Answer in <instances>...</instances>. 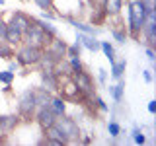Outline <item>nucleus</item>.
<instances>
[{
	"label": "nucleus",
	"instance_id": "obj_16",
	"mask_svg": "<svg viewBox=\"0 0 156 146\" xmlns=\"http://www.w3.org/2000/svg\"><path fill=\"white\" fill-rule=\"evenodd\" d=\"M53 72L58 76V78H62V76H72V68L70 64H68V58H58V61L55 62V66H53Z\"/></svg>",
	"mask_w": 156,
	"mask_h": 146
},
{
	"label": "nucleus",
	"instance_id": "obj_19",
	"mask_svg": "<svg viewBox=\"0 0 156 146\" xmlns=\"http://www.w3.org/2000/svg\"><path fill=\"white\" fill-rule=\"evenodd\" d=\"M22 37H23V33L22 31H18L16 27H12V26H8V31H6V43H10L14 49H16L18 45H22Z\"/></svg>",
	"mask_w": 156,
	"mask_h": 146
},
{
	"label": "nucleus",
	"instance_id": "obj_42",
	"mask_svg": "<svg viewBox=\"0 0 156 146\" xmlns=\"http://www.w3.org/2000/svg\"><path fill=\"white\" fill-rule=\"evenodd\" d=\"M23 2H31V0H23Z\"/></svg>",
	"mask_w": 156,
	"mask_h": 146
},
{
	"label": "nucleus",
	"instance_id": "obj_5",
	"mask_svg": "<svg viewBox=\"0 0 156 146\" xmlns=\"http://www.w3.org/2000/svg\"><path fill=\"white\" fill-rule=\"evenodd\" d=\"M55 125L58 127V130L65 134V138H66L68 144H78V138H80L82 130H80V127H78V123L72 119V117H68V115L65 113V115L57 117Z\"/></svg>",
	"mask_w": 156,
	"mask_h": 146
},
{
	"label": "nucleus",
	"instance_id": "obj_28",
	"mask_svg": "<svg viewBox=\"0 0 156 146\" xmlns=\"http://www.w3.org/2000/svg\"><path fill=\"white\" fill-rule=\"evenodd\" d=\"M35 6L41 10V12H47V10H55V0H31Z\"/></svg>",
	"mask_w": 156,
	"mask_h": 146
},
{
	"label": "nucleus",
	"instance_id": "obj_33",
	"mask_svg": "<svg viewBox=\"0 0 156 146\" xmlns=\"http://www.w3.org/2000/svg\"><path fill=\"white\" fill-rule=\"evenodd\" d=\"M68 64H70L72 72H78V70H82V68H84V64H82V61H80V57H70V58H68Z\"/></svg>",
	"mask_w": 156,
	"mask_h": 146
},
{
	"label": "nucleus",
	"instance_id": "obj_38",
	"mask_svg": "<svg viewBox=\"0 0 156 146\" xmlns=\"http://www.w3.org/2000/svg\"><path fill=\"white\" fill-rule=\"evenodd\" d=\"M41 19H49V22H53V19H57V14L51 12V10H47V12H41Z\"/></svg>",
	"mask_w": 156,
	"mask_h": 146
},
{
	"label": "nucleus",
	"instance_id": "obj_35",
	"mask_svg": "<svg viewBox=\"0 0 156 146\" xmlns=\"http://www.w3.org/2000/svg\"><path fill=\"white\" fill-rule=\"evenodd\" d=\"M140 4L144 6L146 12H152V10H156V0H140Z\"/></svg>",
	"mask_w": 156,
	"mask_h": 146
},
{
	"label": "nucleus",
	"instance_id": "obj_26",
	"mask_svg": "<svg viewBox=\"0 0 156 146\" xmlns=\"http://www.w3.org/2000/svg\"><path fill=\"white\" fill-rule=\"evenodd\" d=\"M107 133H109L111 138H117V136H121V125L117 123L115 119H111L109 123H107Z\"/></svg>",
	"mask_w": 156,
	"mask_h": 146
},
{
	"label": "nucleus",
	"instance_id": "obj_10",
	"mask_svg": "<svg viewBox=\"0 0 156 146\" xmlns=\"http://www.w3.org/2000/svg\"><path fill=\"white\" fill-rule=\"evenodd\" d=\"M20 123V117L18 115H0V134L8 136Z\"/></svg>",
	"mask_w": 156,
	"mask_h": 146
},
{
	"label": "nucleus",
	"instance_id": "obj_30",
	"mask_svg": "<svg viewBox=\"0 0 156 146\" xmlns=\"http://www.w3.org/2000/svg\"><path fill=\"white\" fill-rule=\"evenodd\" d=\"M92 103H94V107H96V109L104 111V113H105V111H109V105H107V103H105V101L101 99V97L98 96V94H94V96H92Z\"/></svg>",
	"mask_w": 156,
	"mask_h": 146
},
{
	"label": "nucleus",
	"instance_id": "obj_32",
	"mask_svg": "<svg viewBox=\"0 0 156 146\" xmlns=\"http://www.w3.org/2000/svg\"><path fill=\"white\" fill-rule=\"evenodd\" d=\"M14 78H16V72H12V70H2L0 72V82H2V84H12Z\"/></svg>",
	"mask_w": 156,
	"mask_h": 146
},
{
	"label": "nucleus",
	"instance_id": "obj_36",
	"mask_svg": "<svg viewBox=\"0 0 156 146\" xmlns=\"http://www.w3.org/2000/svg\"><path fill=\"white\" fill-rule=\"evenodd\" d=\"M144 53H146V58H148V61L154 64V61H156V51H154V47H146Z\"/></svg>",
	"mask_w": 156,
	"mask_h": 146
},
{
	"label": "nucleus",
	"instance_id": "obj_23",
	"mask_svg": "<svg viewBox=\"0 0 156 146\" xmlns=\"http://www.w3.org/2000/svg\"><path fill=\"white\" fill-rule=\"evenodd\" d=\"M90 19H92V23H94V26H101V23H104L105 19H107V14H105V10L101 8V6H96V10L92 12Z\"/></svg>",
	"mask_w": 156,
	"mask_h": 146
},
{
	"label": "nucleus",
	"instance_id": "obj_37",
	"mask_svg": "<svg viewBox=\"0 0 156 146\" xmlns=\"http://www.w3.org/2000/svg\"><path fill=\"white\" fill-rule=\"evenodd\" d=\"M98 82H100L101 86H105V82H107V72L104 70V68H100V70H98Z\"/></svg>",
	"mask_w": 156,
	"mask_h": 146
},
{
	"label": "nucleus",
	"instance_id": "obj_1",
	"mask_svg": "<svg viewBox=\"0 0 156 146\" xmlns=\"http://www.w3.org/2000/svg\"><path fill=\"white\" fill-rule=\"evenodd\" d=\"M146 22V10L140 4V0H131L129 2V26H127V35L131 39H140V31Z\"/></svg>",
	"mask_w": 156,
	"mask_h": 146
},
{
	"label": "nucleus",
	"instance_id": "obj_25",
	"mask_svg": "<svg viewBox=\"0 0 156 146\" xmlns=\"http://www.w3.org/2000/svg\"><path fill=\"white\" fill-rule=\"evenodd\" d=\"M14 49L10 43H6V41H0V58H4V61H12L14 58Z\"/></svg>",
	"mask_w": 156,
	"mask_h": 146
},
{
	"label": "nucleus",
	"instance_id": "obj_24",
	"mask_svg": "<svg viewBox=\"0 0 156 146\" xmlns=\"http://www.w3.org/2000/svg\"><path fill=\"white\" fill-rule=\"evenodd\" d=\"M100 51H104V55H105L107 61H109V64L115 61V49L109 41H100Z\"/></svg>",
	"mask_w": 156,
	"mask_h": 146
},
{
	"label": "nucleus",
	"instance_id": "obj_34",
	"mask_svg": "<svg viewBox=\"0 0 156 146\" xmlns=\"http://www.w3.org/2000/svg\"><path fill=\"white\" fill-rule=\"evenodd\" d=\"M6 31H8V22L0 16V41H6Z\"/></svg>",
	"mask_w": 156,
	"mask_h": 146
},
{
	"label": "nucleus",
	"instance_id": "obj_22",
	"mask_svg": "<svg viewBox=\"0 0 156 146\" xmlns=\"http://www.w3.org/2000/svg\"><path fill=\"white\" fill-rule=\"evenodd\" d=\"M35 23H37V26L41 27V29H43V31H45V33H49V35H51V37H55V35H58L57 27L53 26V23L49 22V19H41V18H35Z\"/></svg>",
	"mask_w": 156,
	"mask_h": 146
},
{
	"label": "nucleus",
	"instance_id": "obj_29",
	"mask_svg": "<svg viewBox=\"0 0 156 146\" xmlns=\"http://www.w3.org/2000/svg\"><path fill=\"white\" fill-rule=\"evenodd\" d=\"M80 53H82V45L80 43H74V45H66V58H70V57H80Z\"/></svg>",
	"mask_w": 156,
	"mask_h": 146
},
{
	"label": "nucleus",
	"instance_id": "obj_9",
	"mask_svg": "<svg viewBox=\"0 0 156 146\" xmlns=\"http://www.w3.org/2000/svg\"><path fill=\"white\" fill-rule=\"evenodd\" d=\"M8 26L16 27L18 31L23 33L29 26H31V16H29V14H26V12H22V10H16V12H12V16H10Z\"/></svg>",
	"mask_w": 156,
	"mask_h": 146
},
{
	"label": "nucleus",
	"instance_id": "obj_12",
	"mask_svg": "<svg viewBox=\"0 0 156 146\" xmlns=\"http://www.w3.org/2000/svg\"><path fill=\"white\" fill-rule=\"evenodd\" d=\"M76 41L80 43L84 49H88L90 53H96V51H100V41L96 39V35H88V33H82V31H78V35H76Z\"/></svg>",
	"mask_w": 156,
	"mask_h": 146
},
{
	"label": "nucleus",
	"instance_id": "obj_3",
	"mask_svg": "<svg viewBox=\"0 0 156 146\" xmlns=\"http://www.w3.org/2000/svg\"><path fill=\"white\" fill-rule=\"evenodd\" d=\"M51 35L45 33L41 27L35 23V18L31 16V26H29L26 31H23V37H22V43L23 45H29V47H37V49H45L47 43L51 41Z\"/></svg>",
	"mask_w": 156,
	"mask_h": 146
},
{
	"label": "nucleus",
	"instance_id": "obj_27",
	"mask_svg": "<svg viewBox=\"0 0 156 146\" xmlns=\"http://www.w3.org/2000/svg\"><path fill=\"white\" fill-rule=\"evenodd\" d=\"M111 35H113V39H115L117 43H121V45H123V43L127 41V37H129V35H127V29H125V27H123V29L111 27Z\"/></svg>",
	"mask_w": 156,
	"mask_h": 146
},
{
	"label": "nucleus",
	"instance_id": "obj_8",
	"mask_svg": "<svg viewBox=\"0 0 156 146\" xmlns=\"http://www.w3.org/2000/svg\"><path fill=\"white\" fill-rule=\"evenodd\" d=\"M33 121H35V123L41 127V130H45V129H49L51 125H55L57 115L51 111V107H37L35 115H33Z\"/></svg>",
	"mask_w": 156,
	"mask_h": 146
},
{
	"label": "nucleus",
	"instance_id": "obj_21",
	"mask_svg": "<svg viewBox=\"0 0 156 146\" xmlns=\"http://www.w3.org/2000/svg\"><path fill=\"white\" fill-rule=\"evenodd\" d=\"M43 133H45V136H49V138H53V140H57V142H61V144H68V142H66V138H65V134L58 130V127H57V125H51L49 129L43 130Z\"/></svg>",
	"mask_w": 156,
	"mask_h": 146
},
{
	"label": "nucleus",
	"instance_id": "obj_6",
	"mask_svg": "<svg viewBox=\"0 0 156 146\" xmlns=\"http://www.w3.org/2000/svg\"><path fill=\"white\" fill-rule=\"evenodd\" d=\"M72 82L76 84L78 92H80L82 96H94L96 94V82L94 78H92L90 72H86V68H82V70L78 72H72Z\"/></svg>",
	"mask_w": 156,
	"mask_h": 146
},
{
	"label": "nucleus",
	"instance_id": "obj_11",
	"mask_svg": "<svg viewBox=\"0 0 156 146\" xmlns=\"http://www.w3.org/2000/svg\"><path fill=\"white\" fill-rule=\"evenodd\" d=\"M41 86L51 94H55L58 90V76L53 70H41Z\"/></svg>",
	"mask_w": 156,
	"mask_h": 146
},
{
	"label": "nucleus",
	"instance_id": "obj_4",
	"mask_svg": "<svg viewBox=\"0 0 156 146\" xmlns=\"http://www.w3.org/2000/svg\"><path fill=\"white\" fill-rule=\"evenodd\" d=\"M35 111H37V105H35L33 88H27L26 92H22L18 96V117L23 121H33Z\"/></svg>",
	"mask_w": 156,
	"mask_h": 146
},
{
	"label": "nucleus",
	"instance_id": "obj_13",
	"mask_svg": "<svg viewBox=\"0 0 156 146\" xmlns=\"http://www.w3.org/2000/svg\"><path fill=\"white\" fill-rule=\"evenodd\" d=\"M125 0H104L101 2V8L105 10L107 18H119L121 10H123Z\"/></svg>",
	"mask_w": 156,
	"mask_h": 146
},
{
	"label": "nucleus",
	"instance_id": "obj_15",
	"mask_svg": "<svg viewBox=\"0 0 156 146\" xmlns=\"http://www.w3.org/2000/svg\"><path fill=\"white\" fill-rule=\"evenodd\" d=\"M66 22L70 23L72 27H76L78 31H82V33H88V35H98V33H100V29H98V27H94V26H90V23H84V22H80V19H74V18H68Z\"/></svg>",
	"mask_w": 156,
	"mask_h": 146
},
{
	"label": "nucleus",
	"instance_id": "obj_14",
	"mask_svg": "<svg viewBox=\"0 0 156 146\" xmlns=\"http://www.w3.org/2000/svg\"><path fill=\"white\" fill-rule=\"evenodd\" d=\"M33 96H35V105L37 107H49V103H51V97L53 94L49 90H45V88H33Z\"/></svg>",
	"mask_w": 156,
	"mask_h": 146
},
{
	"label": "nucleus",
	"instance_id": "obj_7",
	"mask_svg": "<svg viewBox=\"0 0 156 146\" xmlns=\"http://www.w3.org/2000/svg\"><path fill=\"white\" fill-rule=\"evenodd\" d=\"M66 45H68V43L65 41V39H61L58 35H55L51 41L47 43V47L43 49V51H45L49 57H53L55 61H58V58H65V55H66Z\"/></svg>",
	"mask_w": 156,
	"mask_h": 146
},
{
	"label": "nucleus",
	"instance_id": "obj_20",
	"mask_svg": "<svg viewBox=\"0 0 156 146\" xmlns=\"http://www.w3.org/2000/svg\"><path fill=\"white\" fill-rule=\"evenodd\" d=\"M125 68H127V61H125V58H121V61H113V62H111V78H113V80L123 78Z\"/></svg>",
	"mask_w": 156,
	"mask_h": 146
},
{
	"label": "nucleus",
	"instance_id": "obj_39",
	"mask_svg": "<svg viewBox=\"0 0 156 146\" xmlns=\"http://www.w3.org/2000/svg\"><path fill=\"white\" fill-rule=\"evenodd\" d=\"M143 78L146 84H152L154 82V76H152V70H143Z\"/></svg>",
	"mask_w": 156,
	"mask_h": 146
},
{
	"label": "nucleus",
	"instance_id": "obj_17",
	"mask_svg": "<svg viewBox=\"0 0 156 146\" xmlns=\"http://www.w3.org/2000/svg\"><path fill=\"white\" fill-rule=\"evenodd\" d=\"M49 107H51V111L55 113L57 117L65 115L66 113V99H62L61 96H53L51 97V103H49Z\"/></svg>",
	"mask_w": 156,
	"mask_h": 146
},
{
	"label": "nucleus",
	"instance_id": "obj_41",
	"mask_svg": "<svg viewBox=\"0 0 156 146\" xmlns=\"http://www.w3.org/2000/svg\"><path fill=\"white\" fill-rule=\"evenodd\" d=\"M0 6H4V0H0Z\"/></svg>",
	"mask_w": 156,
	"mask_h": 146
},
{
	"label": "nucleus",
	"instance_id": "obj_31",
	"mask_svg": "<svg viewBox=\"0 0 156 146\" xmlns=\"http://www.w3.org/2000/svg\"><path fill=\"white\" fill-rule=\"evenodd\" d=\"M133 140H135V144H144L146 142V136L143 133V129H139V127L133 129Z\"/></svg>",
	"mask_w": 156,
	"mask_h": 146
},
{
	"label": "nucleus",
	"instance_id": "obj_18",
	"mask_svg": "<svg viewBox=\"0 0 156 146\" xmlns=\"http://www.w3.org/2000/svg\"><path fill=\"white\" fill-rule=\"evenodd\" d=\"M107 90H109V94H111V97H113L115 103H121V101H123V94H125V80H123V78H119L117 84L115 86H109Z\"/></svg>",
	"mask_w": 156,
	"mask_h": 146
},
{
	"label": "nucleus",
	"instance_id": "obj_40",
	"mask_svg": "<svg viewBox=\"0 0 156 146\" xmlns=\"http://www.w3.org/2000/svg\"><path fill=\"white\" fill-rule=\"evenodd\" d=\"M146 109H148V113H150V115H154V113H156V101H154V99H150V101H148V105H146Z\"/></svg>",
	"mask_w": 156,
	"mask_h": 146
},
{
	"label": "nucleus",
	"instance_id": "obj_2",
	"mask_svg": "<svg viewBox=\"0 0 156 146\" xmlns=\"http://www.w3.org/2000/svg\"><path fill=\"white\" fill-rule=\"evenodd\" d=\"M41 55H43V49H37V47H29V45H18L16 51H14V58L16 62L22 68H33L39 64L41 61Z\"/></svg>",
	"mask_w": 156,
	"mask_h": 146
}]
</instances>
